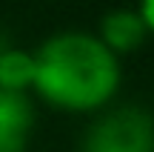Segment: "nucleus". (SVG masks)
<instances>
[{
  "label": "nucleus",
  "mask_w": 154,
  "mask_h": 152,
  "mask_svg": "<svg viewBox=\"0 0 154 152\" xmlns=\"http://www.w3.org/2000/svg\"><path fill=\"white\" fill-rule=\"evenodd\" d=\"M32 92L49 109L66 115H91L109 109L123 83L120 57L111 55L97 34L69 29L46 37L34 49Z\"/></svg>",
  "instance_id": "obj_1"
},
{
  "label": "nucleus",
  "mask_w": 154,
  "mask_h": 152,
  "mask_svg": "<svg viewBox=\"0 0 154 152\" xmlns=\"http://www.w3.org/2000/svg\"><path fill=\"white\" fill-rule=\"evenodd\" d=\"M83 152H154V115L143 106L103 109L83 135Z\"/></svg>",
  "instance_id": "obj_2"
},
{
  "label": "nucleus",
  "mask_w": 154,
  "mask_h": 152,
  "mask_svg": "<svg viewBox=\"0 0 154 152\" xmlns=\"http://www.w3.org/2000/svg\"><path fill=\"white\" fill-rule=\"evenodd\" d=\"M97 37L111 55L123 57V55L137 52L151 34H149V26H146V20L140 17L137 9L120 6V9H111L100 17Z\"/></svg>",
  "instance_id": "obj_3"
},
{
  "label": "nucleus",
  "mask_w": 154,
  "mask_h": 152,
  "mask_svg": "<svg viewBox=\"0 0 154 152\" xmlns=\"http://www.w3.org/2000/svg\"><path fill=\"white\" fill-rule=\"evenodd\" d=\"M34 129V106L29 95L0 89V152H26Z\"/></svg>",
  "instance_id": "obj_4"
},
{
  "label": "nucleus",
  "mask_w": 154,
  "mask_h": 152,
  "mask_svg": "<svg viewBox=\"0 0 154 152\" xmlns=\"http://www.w3.org/2000/svg\"><path fill=\"white\" fill-rule=\"evenodd\" d=\"M34 52L17 46H0V89L9 95H29L34 86Z\"/></svg>",
  "instance_id": "obj_5"
},
{
  "label": "nucleus",
  "mask_w": 154,
  "mask_h": 152,
  "mask_svg": "<svg viewBox=\"0 0 154 152\" xmlns=\"http://www.w3.org/2000/svg\"><path fill=\"white\" fill-rule=\"evenodd\" d=\"M137 11L149 26V34H154V0H137Z\"/></svg>",
  "instance_id": "obj_6"
}]
</instances>
